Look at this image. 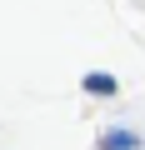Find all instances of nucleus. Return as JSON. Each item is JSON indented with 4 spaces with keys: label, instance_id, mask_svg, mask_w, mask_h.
Segmentation results:
<instances>
[{
    "label": "nucleus",
    "instance_id": "1",
    "mask_svg": "<svg viewBox=\"0 0 145 150\" xmlns=\"http://www.w3.org/2000/svg\"><path fill=\"white\" fill-rule=\"evenodd\" d=\"M85 95H115V75L90 70V75H85Z\"/></svg>",
    "mask_w": 145,
    "mask_h": 150
},
{
    "label": "nucleus",
    "instance_id": "2",
    "mask_svg": "<svg viewBox=\"0 0 145 150\" xmlns=\"http://www.w3.org/2000/svg\"><path fill=\"white\" fill-rule=\"evenodd\" d=\"M100 150H135V135L130 130H105L100 135Z\"/></svg>",
    "mask_w": 145,
    "mask_h": 150
}]
</instances>
